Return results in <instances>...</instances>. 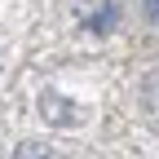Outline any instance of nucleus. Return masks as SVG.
I'll return each mask as SVG.
<instances>
[{"label":"nucleus","mask_w":159,"mask_h":159,"mask_svg":"<svg viewBox=\"0 0 159 159\" xmlns=\"http://www.w3.org/2000/svg\"><path fill=\"white\" fill-rule=\"evenodd\" d=\"M13 159H62L53 146H44V142H27V146H18V155Z\"/></svg>","instance_id":"f257e3e1"},{"label":"nucleus","mask_w":159,"mask_h":159,"mask_svg":"<svg viewBox=\"0 0 159 159\" xmlns=\"http://www.w3.org/2000/svg\"><path fill=\"white\" fill-rule=\"evenodd\" d=\"M142 5H146V13L155 18V22H159V0H142Z\"/></svg>","instance_id":"f03ea898"}]
</instances>
